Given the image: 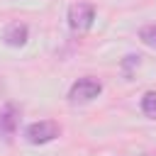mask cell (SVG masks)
I'll list each match as a JSON object with an SVG mask.
<instances>
[{"label": "cell", "instance_id": "1", "mask_svg": "<svg viewBox=\"0 0 156 156\" xmlns=\"http://www.w3.org/2000/svg\"><path fill=\"white\" fill-rule=\"evenodd\" d=\"M93 20H95V7L90 2H73L68 7V27L76 34L88 32L93 27Z\"/></svg>", "mask_w": 156, "mask_h": 156}, {"label": "cell", "instance_id": "2", "mask_svg": "<svg viewBox=\"0 0 156 156\" xmlns=\"http://www.w3.org/2000/svg\"><path fill=\"white\" fill-rule=\"evenodd\" d=\"M58 134H61V127H58V122H54V119L32 122V124L24 129V136H27L29 144H49V141H54Z\"/></svg>", "mask_w": 156, "mask_h": 156}, {"label": "cell", "instance_id": "3", "mask_svg": "<svg viewBox=\"0 0 156 156\" xmlns=\"http://www.w3.org/2000/svg\"><path fill=\"white\" fill-rule=\"evenodd\" d=\"M100 93H102V83L95 80V78H90V76H85V78H78V80L71 85L68 100H71V102H90V100H95Z\"/></svg>", "mask_w": 156, "mask_h": 156}, {"label": "cell", "instance_id": "4", "mask_svg": "<svg viewBox=\"0 0 156 156\" xmlns=\"http://www.w3.org/2000/svg\"><path fill=\"white\" fill-rule=\"evenodd\" d=\"M27 37H29V29L24 22H10L5 27V34H2L5 44H10V46H24Z\"/></svg>", "mask_w": 156, "mask_h": 156}, {"label": "cell", "instance_id": "5", "mask_svg": "<svg viewBox=\"0 0 156 156\" xmlns=\"http://www.w3.org/2000/svg\"><path fill=\"white\" fill-rule=\"evenodd\" d=\"M17 129V107L7 105L0 110V136H10Z\"/></svg>", "mask_w": 156, "mask_h": 156}, {"label": "cell", "instance_id": "6", "mask_svg": "<svg viewBox=\"0 0 156 156\" xmlns=\"http://www.w3.org/2000/svg\"><path fill=\"white\" fill-rule=\"evenodd\" d=\"M141 112L149 119H156V93L154 90L144 93V98H141Z\"/></svg>", "mask_w": 156, "mask_h": 156}, {"label": "cell", "instance_id": "7", "mask_svg": "<svg viewBox=\"0 0 156 156\" xmlns=\"http://www.w3.org/2000/svg\"><path fill=\"white\" fill-rule=\"evenodd\" d=\"M139 39H141L146 46L156 49V24H146V27H141V29H139Z\"/></svg>", "mask_w": 156, "mask_h": 156}, {"label": "cell", "instance_id": "8", "mask_svg": "<svg viewBox=\"0 0 156 156\" xmlns=\"http://www.w3.org/2000/svg\"><path fill=\"white\" fill-rule=\"evenodd\" d=\"M144 156H156V154H144Z\"/></svg>", "mask_w": 156, "mask_h": 156}]
</instances>
